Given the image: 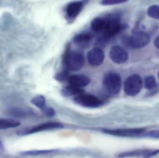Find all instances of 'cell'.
<instances>
[{
    "instance_id": "cell-1",
    "label": "cell",
    "mask_w": 159,
    "mask_h": 158,
    "mask_svg": "<svg viewBox=\"0 0 159 158\" xmlns=\"http://www.w3.org/2000/svg\"><path fill=\"white\" fill-rule=\"evenodd\" d=\"M104 18L106 22L105 28L100 33V35L96 41V44L101 46L106 45L110 39L127 27L120 22V15L118 13H111L107 15Z\"/></svg>"
},
{
    "instance_id": "cell-2",
    "label": "cell",
    "mask_w": 159,
    "mask_h": 158,
    "mask_svg": "<svg viewBox=\"0 0 159 158\" xmlns=\"http://www.w3.org/2000/svg\"><path fill=\"white\" fill-rule=\"evenodd\" d=\"M70 45L67 46L63 56L64 69L71 71L80 70L85 64L84 55L78 51H70Z\"/></svg>"
},
{
    "instance_id": "cell-3",
    "label": "cell",
    "mask_w": 159,
    "mask_h": 158,
    "mask_svg": "<svg viewBox=\"0 0 159 158\" xmlns=\"http://www.w3.org/2000/svg\"><path fill=\"white\" fill-rule=\"evenodd\" d=\"M121 86V78L117 74L107 73L104 77L103 88L108 96H114L117 94L120 91Z\"/></svg>"
},
{
    "instance_id": "cell-4",
    "label": "cell",
    "mask_w": 159,
    "mask_h": 158,
    "mask_svg": "<svg viewBox=\"0 0 159 158\" xmlns=\"http://www.w3.org/2000/svg\"><path fill=\"white\" fill-rule=\"evenodd\" d=\"M143 82L138 74H132L129 76L124 83V90L126 94L129 96H134L141 91Z\"/></svg>"
},
{
    "instance_id": "cell-5",
    "label": "cell",
    "mask_w": 159,
    "mask_h": 158,
    "mask_svg": "<svg viewBox=\"0 0 159 158\" xmlns=\"http://www.w3.org/2000/svg\"><path fill=\"white\" fill-rule=\"evenodd\" d=\"M74 101L79 105L89 108H97L102 105V100L97 96L84 93L75 96Z\"/></svg>"
},
{
    "instance_id": "cell-6",
    "label": "cell",
    "mask_w": 159,
    "mask_h": 158,
    "mask_svg": "<svg viewBox=\"0 0 159 158\" xmlns=\"http://www.w3.org/2000/svg\"><path fill=\"white\" fill-rule=\"evenodd\" d=\"M63 127L61 124L57 122H47L36 125L31 128L20 130L17 132L16 134L20 136H23L44 131L62 129Z\"/></svg>"
},
{
    "instance_id": "cell-7",
    "label": "cell",
    "mask_w": 159,
    "mask_h": 158,
    "mask_svg": "<svg viewBox=\"0 0 159 158\" xmlns=\"http://www.w3.org/2000/svg\"><path fill=\"white\" fill-rule=\"evenodd\" d=\"M150 41L149 34L144 32L134 30L131 37H129L130 47L140 48L147 45Z\"/></svg>"
},
{
    "instance_id": "cell-8",
    "label": "cell",
    "mask_w": 159,
    "mask_h": 158,
    "mask_svg": "<svg viewBox=\"0 0 159 158\" xmlns=\"http://www.w3.org/2000/svg\"><path fill=\"white\" fill-rule=\"evenodd\" d=\"M87 58L90 66H98L102 65L104 60V52L100 47H95L88 52Z\"/></svg>"
},
{
    "instance_id": "cell-9",
    "label": "cell",
    "mask_w": 159,
    "mask_h": 158,
    "mask_svg": "<svg viewBox=\"0 0 159 158\" xmlns=\"http://www.w3.org/2000/svg\"><path fill=\"white\" fill-rule=\"evenodd\" d=\"M143 129H117V130H104L103 132L107 134L121 137H133L142 135L144 132Z\"/></svg>"
},
{
    "instance_id": "cell-10",
    "label": "cell",
    "mask_w": 159,
    "mask_h": 158,
    "mask_svg": "<svg viewBox=\"0 0 159 158\" xmlns=\"http://www.w3.org/2000/svg\"><path fill=\"white\" fill-rule=\"evenodd\" d=\"M111 60L116 64H122L128 60L129 58L127 52L120 46L116 45L111 48L109 52Z\"/></svg>"
},
{
    "instance_id": "cell-11",
    "label": "cell",
    "mask_w": 159,
    "mask_h": 158,
    "mask_svg": "<svg viewBox=\"0 0 159 158\" xmlns=\"http://www.w3.org/2000/svg\"><path fill=\"white\" fill-rule=\"evenodd\" d=\"M88 0L83 1H76L70 3L66 8V15L68 19H75L79 15Z\"/></svg>"
},
{
    "instance_id": "cell-12",
    "label": "cell",
    "mask_w": 159,
    "mask_h": 158,
    "mask_svg": "<svg viewBox=\"0 0 159 158\" xmlns=\"http://www.w3.org/2000/svg\"><path fill=\"white\" fill-rule=\"evenodd\" d=\"M68 80L71 85L80 88L87 86L90 82L89 78L83 75L70 76Z\"/></svg>"
},
{
    "instance_id": "cell-13",
    "label": "cell",
    "mask_w": 159,
    "mask_h": 158,
    "mask_svg": "<svg viewBox=\"0 0 159 158\" xmlns=\"http://www.w3.org/2000/svg\"><path fill=\"white\" fill-rule=\"evenodd\" d=\"M93 36L89 32H84L75 35L73 38V41L75 44L81 47L88 46L89 43L92 41Z\"/></svg>"
},
{
    "instance_id": "cell-14",
    "label": "cell",
    "mask_w": 159,
    "mask_h": 158,
    "mask_svg": "<svg viewBox=\"0 0 159 158\" xmlns=\"http://www.w3.org/2000/svg\"><path fill=\"white\" fill-rule=\"evenodd\" d=\"M105 19L104 17H96L91 22V29L95 33H101L106 27Z\"/></svg>"
},
{
    "instance_id": "cell-15",
    "label": "cell",
    "mask_w": 159,
    "mask_h": 158,
    "mask_svg": "<svg viewBox=\"0 0 159 158\" xmlns=\"http://www.w3.org/2000/svg\"><path fill=\"white\" fill-rule=\"evenodd\" d=\"M83 92L84 90L82 88L75 87L70 84L65 86L61 90V94L65 97L78 95Z\"/></svg>"
},
{
    "instance_id": "cell-16",
    "label": "cell",
    "mask_w": 159,
    "mask_h": 158,
    "mask_svg": "<svg viewBox=\"0 0 159 158\" xmlns=\"http://www.w3.org/2000/svg\"><path fill=\"white\" fill-rule=\"evenodd\" d=\"M20 125V122L16 120L0 118V130L16 128Z\"/></svg>"
},
{
    "instance_id": "cell-17",
    "label": "cell",
    "mask_w": 159,
    "mask_h": 158,
    "mask_svg": "<svg viewBox=\"0 0 159 158\" xmlns=\"http://www.w3.org/2000/svg\"><path fill=\"white\" fill-rule=\"evenodd\" d=\"M56 151V150H31V151H23L19 153L20 156H37L40 155H48Z\"/></svg>"
},
{
    "instance_id": "cell-18",
    "label": "cell",
    "mask_w": 159,
    "mask_h": 158,
    "mask_svg": "<svg viewBox=\"0 0 159 158\" xmlns=\"http://www.w3.org/2000/svg\"><path fill=\"white\" fill-rule=\"evenodd\" d=\"M9 113L10 115L15 117H18L20 118L25 117L30 114V111L26 109L18 108H13L10 109L9 110Z\"/></svg>"
},
{
    "instance_id": "cell-19",
    "label": "cell",
    "mask_w": 159,
    "mask_h": 158,
    "mask_svg": "<svg viewBox=\"0 0 159 158\" xmlns=\"http://www.w3.org/2000/svg\"><path fill=\"white\" fill-rule=\"evenodd\" d=\"M31 103L37 108L41 109L45 106L46 103L45 98L43 96H36L32 99Z\"/></svg>"
},
{
    "instance_id": "cell-20",
    "label": "cell",
    "mask_w": 159,
    "mask_h": 158,
    "mask_svg": "<svg viewBox=\"0 0 159 158\" xmlns=\"http://www.w3.org/2000/svg\"><path fill=\"white\" fill-rule=\"evenodd\" d=\"M145 87L148 90H152L157 86V81L155 78L152 76L147 77L145 79Z\"/></svg>"
},
{
    "instance_id": "cell-21",
    "label": "cell",
    "mask_w": 159,
    "mask_h": 158,
    "mask_svg": "<svg viewBox=\"0 0 159 158\" xmlns=\"http://www.w3.org/2000/svg\"><path fill=\"white\" fill-rule=\"evenodd\" d=\"M147 14L152 18L159 19V5L150 6L148 9Z\"/></svg>"
},
{
    "instance_id": "cell-22",
    "label": "cell",
    "mask_w": 159,
    "mask_h": 158,
    "mask_svg": "<svg viewBox=\"0 0 159 158\" xmlns=\"http://www.w3.org/2000/svg\"><path fill=\"white\" fill-rule=\"evenodd\" d=\"M68 71L69 70H67L64 69L61 72L57 73L55 76L56 79L60 82H64L68 80L70 77Z\"/></svg>"
},
{
    "instance_id": "cell-23",
    "label": "cell",
    "mask_w": 159,
    "mask_h": 158,
    "mask_svg": "<svg viewBox=\"0 0 159 158\" xmlns=\"http://www.w3.org/2000/svg\"><path fill=\"white\" fill-rule=\"evenodd\" d=\"M129 0H102L101 4L103 6L114 5L126 2Z\"/></svg>"
},
{
    "instance_id": "cell-24",
    "label": "cell",
    "mask_w": 159,
    "mask_h": 158,
    "mask_svg": "<svg viewBox=\"0 0 159 158\" xmlns=\"http://www.w3.org/2000/svg\"><path fill=\"white\" fill-rule=\"evenodd\" d=\"M42 111H43V113L47 117H51L55 116L56 114L55 110L49 107H44L43 108L41 109Z\"/></svg>"
},
{
    "instance_id": "cell-25",
    "label": "cell",
    "mask_w": 159,
    "mask_h": 158,
    "mask_svg": "<svg viewBox=\"0 0 159 158\" xmlns=\"http://www.w3.org/2000/svg\"><path fill=\"white\" fill-rule=\"evenodd\" d=\"M146 135L147 136H149L150 137H153L154 138H157L159 139V130H153L149 132L146 134Z\"/></svg>"
},
{
    "instance_id": "cell-26",
    "label": "cell",
    "mask_w": 159,
    "mask_h": 158,
    "mask_svg": "<svg viewBox=\"0 0 159 158\" xmlns=\"http://www.w3.org/2000/svg\"><path fill=\"white\" fill-rule=\"evenodd\" d=\"M154 44H155V46L156 47L159 49V35L155 39V41H154Z\"/></svg>"
},
{
    "instance_id": "cell-27",
    "label": "cell",
    "mask_w": 159,
    "mask_h": 158,
    "mask_svg": "<svg viewBox=\"0 0 159 158\" xmlns=\"http://www.w3.org/2000/svg\"><path fill=\"white\" fill-rule=\"evenodd\" d=\"M4 150V146L2 142L0 140V155L2 153Z\"/></svg>"
},
{
    "instance_id": "cell-28",
    "label": "cell",
    "mask_w": 159,
    "mask_h": 158,
    "mask_svg": "<svg viewBox=\"0 0 159 158\" xmlns=\"http://www.w3.org/2000/svg\"><path fill=\"white\" fill-rule=\"evenodd\" d=\"M158 77H159V73H158Z\"/></svg>"
}]
</instances>
